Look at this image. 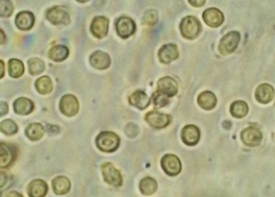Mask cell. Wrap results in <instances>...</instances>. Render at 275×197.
<instances>
[{
    "instance_id": "f35d334b",
    "label": "cell",
    "mask_w": 275,
    "mask_h": 197,
    "mask_svg": "<svg viewBox=\"0 0 275 197\" xmlns=\"http://www.w3.org/2000/svg\"><path fill=\"white\" fill-rule=\"evenodd\" d=\"M7 197H23V196L20 195V193H17L16 191H11L7 194Z\"/></svg>"
},
{
    "instance_id": "4dcf8cb0",
    "label": "cell",
    "mask_w": 275,
    "mask_h": 197,
    "mask_svg": "<svg viewBox=\"0 0 275 197\" xmlns=\"http://www.w3.org/2000/svg\"><path fill=\"white\" fill-rule=\"evenodd\" d=\"M29 73L32 75H38L45 70V63L39 58H32L29 61Z\"/></svg>"
},
{
    "instance_id": "44dd1931",
    "label": "cell",
    "mask_w": 275,
    "mask_h": 197,
    "mask_svg": "<svg viewBox=\"0 0 275 197\" xmlns=\"http://www.w3.org/2000/svg\"><path fill=\"white\" fill-rule=\"evenodd\" d=\"M14 111L20 115H29L33 112L34 105L31 100L26 98H20L15 100L13 104Z\"/></svg>"
},
{
    "instance_id": "ffe728a7",
    "label": "cell",
    "mask_w": 275,
    "mask_h": 197,
    "mask_svg": "<svg viewBox=\"0 0 275 197\" xmlns=\"http://www.w3.org/2000/svg\"><path fill=\"white\" fill-rule=\"evenodd\" d=\"M129 102L132 106H135L139 110H144L149 106L150 99L144 92L138 90L129 97Z\"/></svg>"
},
{
    "instance_id": "ba28073f",
    "label": "cell",
    "mask_w": 275,
    "mask_h": 197,
    "mask_svg": "<svg viewBox=\"0 0 275 197\" xmlns=\"http://www.w3.org/2000/svg\"><path fill=\"white\" fill-rule=\"evenodd\" d=\"M147 122L153 127L162 129L168 126L171 122V116L157 111H150L145 116Z\"/></svg>"
},
{
    "instance_id": "d4e9b609",
    "label": "cell",
    "mask_w": 275,
    "mask_h": 197,
    "mask_svg": "<svg viewBox=\"0 0 275 197\" xmlns=\"http://www.w3.org/2000/svg\"><path fill=\"white\" fill-rule=\"evenodd\" d=\"M68 56H69V49L65 45H55L48 52L49 58L57 62L66 60Z\"/></svg>"
},
{
    "instance_id": "f546056e",
    "label": "cell",
    "mask_w": 275,
    "mask_h": 197,
    "mask_svg": "<svg viewBox=\"0 0 275 197\" xmlns=\"http://www.w3.org/2000/svg\"><path fill=\"white\" fill-rule=\"evenodd\" d=\"M36 88L41 94H47L50 93L52 89V83L48 77H42L36 82Z\"/></svg>"
},
{
    "instance_id": "2e32d148",
    "label": "cell",
    "mask_w": 275,
    "mask_h": 197,
    "mask_svg": "<svg viewBox=\"0 0 275 197\" xmlns=\"http://www.w3.org/2000/svg\"><path fill=\"white\" fill-rule=\"evenodd\" d=\"M206 24L211 27H218L223 24L224 15L220 10L210 8L206 10L203 15Z\"/></svg>"
},
{
    "instance_id": "d6986e66",
    "label": "cell",
    "mask_w": 275,
    "mask_h": 197,
    "mask_svg": "<svg viewBox=\"0 0 275 197\" xmlns=\"http://www.w3.org/2000/svg\"><path fill=\"white\" fill-rule=\"evenodd\" d=\"M35 18L29 11H22L15 17V24L20 30L28 31L33 28Z\"/></svg>"
},
{
    "instance_id": "d6a6232c",
    "label": "cell",
    "mask_w": 275,
    "mask_h": 197,
    "mask_svg": "<svg viewBox=\"0 0 275 197\" xmlns=\"http://www.w3.org/2000/svg\"><path fill=\"white\" fill-rule=\"evenodd\" d=\"M13 4L11 0H0V15L9 17L13 11Z\"/></svg>"
},
{
    "instance_id": "277c9868",
    "label": "cell",
    "mask_w": 275,
    "mask_h": 197,
    "mask_svg": "<svg viewBox=\"0 0 275 197\" xmlns=\"http://www.w3.org/2000/svg\"><path fill=\"white\" fill-rule=\"evenodd\" d=\"M102 173L107 184L114 187H120L122 184L121 174L111 162H104L102 165Z\"/></svg>"
},
{
    "instance_id": "603a6c76",
    "label": "cell",
    "mask_w": 275,
    "mask_h": 197,
    "mask_svg": "<svg viewBox=\"0 0 275 197\" xmlns=\"http://www.w3.org/2000/svg\"><path fill=\"white\" fill-rule=\"evenodd\" d=\"M217 99L214 93L210 91L203 92L198 98V103L202 108L207 111L212 110L216 106Z\"/></svg>"
},
{
    "instance_id": "3957f363",
    "label": "cell",
    "mask_w": 275,
    "mask_h": 197,
    "mask_svg": "<svg viewBox=\"0 0 275 197\" xmlns=\"http://www.w3.org/2000/svg\"><path fill=\"white\" fill-rule=\"evenodd\" d=\"M240 37V34L237 32H231L226 34L221 39L219 46L221 54L228 55L233 52L237 48Z\"/></svg>"
},
{
    "instance_id": "8fae6325",
    "label": "cell",
    "mask_w": 275,
    "mask_h": 197,
    "mask_svg": "<svg viewBox=\"0 0 275 197\" xmlns=\"http://www.w3.org/2000/svg\"><path fill=\"white\" fill-rule=\"evenodd\" d=\"M157 92L162 93L167 97H173L178 93V84L175 79L170 77H165L157 82Z\"/></svg>"
},
{
    "instance_id": "1f68e13d",
    "label": "cell",
    "mask_w": 275,
    "mask_h": 197,
    "mask_svg": "<svg viewBox=\"0 0 275 197\" xmlns=\"http://www.w3.org/2000/svg\"><path fill=\"white\" fill-rule=\"evenodd\" d=\"M0 130L7 135H12L17 132L18 126L12 120H3L0 124Z\"/></svg>"
},
{
    "instance_id": "5b68a950",
    "label": "cell",
    "mask_w": 275,
    "mask_h": 197,
    "mask_svg": "<svg viewBox=\"0 0 275 197\" xmlns=\"http://www.w3.org/2000/svg\"><path fill=\"white\" fill-rule=\"evenodd\" d=\"M60 111L68 117H73L78 114L79 110V101L71 94L63 96L60 101Z\"/></svg>"
},
{
    "instance_id": "9c48e42d",
    "label": "cell",
    "mask_w": 275,
    "mask_h": 197,
    "mask_svg": "<svg viewBox=\"0 0 275 197\" xmlns=\"http://www.w3.org/2000/svg\"><path fill=\"white\" fill-rule=\"evenodd\" d=\"M116 32L124 39L134 35L136 32V24L134 20L128 17H121L116 22Z\"/></svg>"
},
{
    "instance_id": "30bf717a",
    "label": "cell",
    "mask_w": 275,
    "mask_h": 197,
    "mask_svg": "<svg viewBox=\"0 0 275 197\" xmlns=\"http://www.w3.org/2000/svg\"><path fill=\"white\" fill-rule=\"evenodd\" d=\"M241 139L245 145L255 147L260 144L262 139V134L258 128L249 126L243 130Z\"/></svg>"
},
{
    "instance_id": "74e56055",
    "label": "cell",
    "mask_w": 275,
    "mask_h": 197,
    "mask_svg": "<svg viewBox=\"0 0 275 197\" xmlns=\"http://www.w3.org/2000/svg\"><path fill=\"white\" fill-rule=\"evenodd\" d=\"M0 112H1V116L2 117L8 112V106H7V103H5L3 102H1V104H0Z\"/></svg>"
},
{
    "instance_id": "5bb4252c",
    "label": "cell",
    "mask_w": 275,
    "mask_h": 197,
    "mask_svg": "<svg viewBox=\"0 0 275 197\" xmlns=\"http://www.w3.org/2000/svg\"><path fill=\"white\" fill-rule=\"evenodd\" d=\"M90 62L97 70H106L111 65V59L106 52L97 51L91 56Z\"/></svg>"
},
{
    "instance_id": "8992f818",
    "label": "cell",
    "mask_w": 275,
    "mask_h": 197,
    "mask_svg": "<svg viewBox=\"0 0 275 197\" xmlns=\"http://www.w3.org/2000/svg\"><path fill=\"white\" fill-rule=\"evenodd\" d=\"M162 167L169 176H177L182 170L181 162L176 156L166 155L162 158Z\"/></svg>"
},
{
    "instance_id": "b9f144b4",
    "label": "cell",
    "mask_w": 275,
    "mask_h": 197,
    "mask_svg": "<svg viewBox=\"0 0 275 197\" xmlns=\"http://www.w3.org/2000/svg\"><path fill=\"white\" fill-rule=\"evenodd\" d=\"M77 1L79 2H88V1H89V0H77Z\"/></svg>"
},
{
    "instance_id": "f1b7e54d",
    "label": "cell",
    "mask_w": 275,
    "mask_h": 197,
    "mask_svg": "<svg viewBox=\"0 0 275 197\" xmlns=\"http://www.w3.org/2000/svg\"><path fill=\"white\" fill-rule=\"evenodd\" d=\"M8 72L10 76L12 77V78H20L24 74V65L20 60L11 59L8 63Z\"/></svg>"
},
{
    "instance_id": "83f0119b",
    "label": "cell",
    "mask_w": 275,
    "mask_h": 197,
    "mask_svg": "<svg viewBox=\"0 0 275 197\" xmlns=\"http://www.w3.org/2000/svg\"><path fill=\"white\" fill-rule=\"evenodd\" d=\"M157 189V184L156 180L153 178H144L140 181V189L142 194L145 196H150L155 193Z\"/></svg>"
},
{
    "instance_id": "8d00e7d4",
    "label": "cell",
    "mask_w": 275,
    "mask_h": 197,
    "mask_svg": "<svg viewBox=\"0 0 275 197\" xmlns=\"http://www.w3.org/2000/svg\"><path fill=\"white\" fill-rule=\"evenodd\" d=\"M189 2L194 7H200L205 3V0H189Z\"/></svg>"
},
{
    "instance_id": "ab89813d",
    "label": "cell",
    "mask_w": 275,
    "mask_h": 197,
    "mask_svg": "<svg viewBox=\"0 0 275 197\" xmlns=\"http://www.w3.org/2000/svg\"><path fill=\"white\" fill-rule=\"evenodd\" d=\"M0 63H1V70H2V74H1V78H2V77H3V74H4V65H3V62H2V61H1V62H0Z\"/></svg>"
},
{
    "instance_id": "e575fe53",
    "label": "cell",
    "mask_w": 275,
    "mask_h": 197,
    "mask_svg": "<svg viewBox=\"0 0 275 197\" xmlns=\"http://www.w3.org/2000/svg\"><path fill=\"white\" fill-rule=\"evenodd\" d=\"M168 98L169 97H167V96L164 95L162 93L156 91L154 94H153V102H154V105L158 106V107H163V106L168 104Z\"/></svg>"
},
{
    "instance_id": "d590c367",
    "label": "cell",
    "mask_w": 275,
    "mask_h": 197,
    "mask_svg": "<svg viewBox=\"0 0 275 197\" xmlns=\"http://www.w3.org/2000/svg\"><path fill=\"white\" fill-rule=\"evenodd\" d=\"M139 133L138 126L134 123H129L125 128V134L129 138H135Z\"/></svg>"
},
{
    "instance_id": "ac0fdd59",
    "label": "cell",
    "mask_w": 275,
    "mask_h": 197,
    "mask_svg": "<svg viewBox=\"0 0 275 197\" xmlns=\"http://www.w3.org/2000/svg\"><path fill=\"white\" fill-rule=\"evenodd\" d=\"M255 97L256 99L261 103H269L275 97V89L271 84H261L256 90Z\"/></svg>"
},
{
    "instance_id": "e0dca14e",
    "label": "cell",
    "mask_w": 275,
    "mask_h": 197,
    "mask_svg": "<svg viewBox=\"0 0 275 197\" xmlns=\"http://www.w3.org/2000/svg\"><path fill=\"white\" fill-rule=\"evenodd\" d=\"M28 194L30 197H45L48 193V186L42 180H34L28 186Z\"/></svg>"
},
{
    "instance_id": "cb8c5ba5",
    "label": "cell",
    "mask_w": 275,
    "mask_h": 197,
    "mask_svg": "<svg viewBox=\"0 0 275 197\" xmlns=\"http://www.w3.org/2000/svg\"><path fill=\"white\" fill-rule=\"evenodd\" d=\"M14 160V152L12 148L1 143L0 146V164L1 167H7Z\"/></svg>"
},
{
    "instance_id": "7c38bea8",
    "label": "cell",
    "mask_w": 275,
    "mask_h": 197,
    "mask_svg": "<svg viewBox=\"0 0 275 197\" xmlns=\"http://www.w3.org/2000/svg\"><path fill=\"white\" fill-rule=\"evenodd\" d=\"M108 28H109V20L103 16H98L94 18V20L92 21L91 31L92 34L96 38L102 39L107 36Z\"/></svg>"
},
{
    "instance_id": "4fadbf2b",
    "label": "cell",
    "mask_w": 275,
    "mask_h": 197,
    "mask_svg": "<svg viewBox=\"0 0 275 197\" xmlns=\"http://www.w3.org/2000/svg\"><path fill=\"white\" fill-rule=\"evenodd\" d=\"M200 138L199 128L194 125H188L182 130V139L188 146L196 145Z\"/></svg>"
},
{
    "instance_id": "7a4b0ae2",
    "label": "cell",
    "mask_w": 275,
    "mask_h": 197,
    "mask_svg": "<svg viewBox=\"0 0 275 197\" xmlns=\"http://www.w3.org/2000/svg\"><path fill=\"white\" fill-rule=\"evenodd\" d=\"M200 23L196 18L187 16L182 20L180 24L181 33L186 39H194L200 32Z\"/></svg>"
},
{
    "instance_id": "836d02e7",
    "label": "cell",
    "mask_w": 275,
    "mask_h": 197,
    "mask_svg": "<svg viewBox=\"0 0 275 197\" xmlns=\"http://www.w3.org/2000/svg\"><path fill=\"white\" fill-rule=\"evenodd\" d=\"M157 19H158V16H157V11L154 10H149L144 14L143 20H144V24L146 25L153 26L157 23Z\"/></svg>"
},
{
    "instance_id": "52a82bcc",
    "label": "cell",
    "mask_w": 275,
    "mask_h": 197,
    "mask_svg": "<svg viewBox=\"0 0 275 197\" xmlns=\"http://www.w3.org/2000/svg\"><path fill=\"white\" fill-rule=\"evenodd\" d=\"M46 17L55 25H66L70 24V15L66 12V10L61 7H53L49 9L46 13Z\"/></svg>"
},
{
    "instance_id": "484cf974",
    "label": "cell",
    "mask_w": 275,
    "mask_h": 197,
    "mask_svg": "<svg viewBox=\"0 0 275 197\" xmlns=\"http://www.w3.org/2000/svg\"><path fill=\"white\" fill-rule=\"evenodd\" d=\"M45 129L42 125L39 123L30 124L25 130L26 136L30 140L37 141L42 139L44 135Z\"/></svg>"
},
{
    "instance_id": "7402d4cb",
    "label": "cell",
    "mask_w": 275,
    "mask_h": 197,
    "mask_svg": "<svg viewBox=\"0 0 275 197\" xmlns=\"http://www.w3.org/2000/svg\"><path fill=\"white\" fill-rule=\"evenodd\" d=\"M52 190L57 195H64L70 191L71 184L68 178L65 176H58L52 180Z\"/></svg>"
},
{
    "instance_id": "60d3db41",
    "label": "cell",
    "mask_w": 275,
    "mask_h": 197,
    "mask_svg": "<svg viewBox=\"0 0 275 197\" xmlns=\"http://www.w3.org/2000/svg\"><path fill=\"white\" fill-rule=\"evenodd\" d=\"M0 34H1V36H2V39H1V43H3V42H4V33H3V32H2V30H1V33H0Z\"/></svg>"
},
{
    "instance_id": "6da1fadb",
    "label": "cell",
    "mask_w": 275,
    "mask_h": 197,
    "mask_svg": "<svg viewBox=\"0 0 275 197\" xmlns=\"http://www.w3.org/2000/svg\"><path fill=\"white\" fill-rule=\"evenodd\" d=\"M120 138L117 134L109 131H104L98 134L96 138L97 147L103 152H114L120 146Z\"/></svg>"
},
{
    "instance_id": "9a60e30c",
    "label": "cell",
    "mask_w": 275,
    "mask_h": 197,
    "mask_svg": "<svg viewBox=\"0 0 275 197\" xmlns=\"http://www.w3.org/2000/svg\"><path fill=\"white\" fill-rule=\"evenodd\" d=\"M158 56L160 61H162V63H171V61H175L179 56L177 46L171 43L162 46V48L160 49Z\"/></svg>"
},
{
    "instance_id": "4316f807",
    "label": "cell",
    "mask_w": 275,
    "mask_h": 197,
    "mask_svg": "<svg viewBox=\"0 0 275 197\" xmlns=\"http://www.w3.org/2000/svg\"><path fill=\"white\" fill-rule=\"evenodd\" d=\"M230 112L233 117L238 118H244L249 112V106L243 101H237L231 104V107H230Z\"/></svg>"
}]
</instances>
